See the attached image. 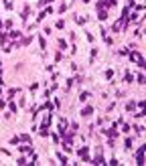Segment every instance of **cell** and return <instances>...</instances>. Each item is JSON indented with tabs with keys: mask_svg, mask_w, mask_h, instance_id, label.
Masks as SVG:
<instances>
[{
	"mask_svg": "<svg viewBox=\"0 0 146 166\" xmlns=\"http://www.w3.org/2000/svg\"><path fill=\"white\" fill-rule=\"evenodd\" d=\"M130 59H132V61H136L140 67H144V59L140 57V53H136V51H134V53H130Z\"/></svg>",
	"mask_w": 146,
	"mask_h": 166,
	"instance_id": "6da1fadb",
	"label": "cell"
},
{
	"mask_svg": "<svg viewBox=\"0 0 146 166\" xmlns=\"http://www.w3.org/2000/svg\"><path fill=\"white\" fill-rule=\"evenodd\" d=\"M81 113H83V115H89V113H91V108H85V110H83Z\"/></svg>",
	"mask_w": 146,
	"mask_h": 166,
	"instance_id": "7a4b0ae2",
	"label": "cell"
}]
</instances>
